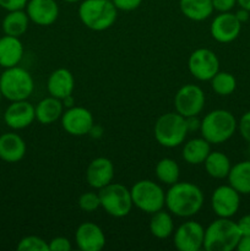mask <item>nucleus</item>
Instances as JSON below:
<instances>
[{"label": "nucleus", "mask_w": 250, "mask_h": 251, "mask_svg": "<svg viewBox=\"0 0 250 251\" xmlns=\"http://www.w3.org/2000/svg\"><path fill=\"white\" fill-rule=\"evenodd\" d=\"M205 228L195 221H188L174 232V245L179 251H199L203 248Z\"/></svg>", "instance_id": "nucleus-11"}, {"label": "nucleus", "mask_w": 250, "mask_h": 251, "mask_svg": "<svg viewBox=\"0 0 250 251\" xmlns=\"http://www.w3.org/2000/svg\"><path fill=\"white\" fill-rule=\"evenodd\" d=\"M47 88L49 95L63 100L64 98L73 95L75 88V78L68 69H56L49 75Z\"/></svg>", "instance_id": "nucleus-19"}, {"label": "nucleus", "mask_w": 250, "mask_h": 251, "mask_svg": "<svg viewBox=\"0 0 250 251\" xmlns=\"http://www.w3.org/2000/svg\"><path fill=\"white\" fill-rule=\"evenodd\" d=\"M49 251H70L73 249L71 242L65 237H56L53 238L48 243Z\"/></svg>", "instance_id": "nucleus-33"}, {"label": "nucleus", "mask_w": 250, "mask_h": 251, "mask_svg": "<svg viewBox=\"0 0 250 251\" xmlns=\"http://www.w3.org/2000/svg\"><path fill=\"white\" fill-rule=\"evenodd\" d=\"M154 172H156L157 179L166 185H173L179 180V176H180L178 163L172 158H162L161 161H158Z\"/></svg>", "instance_id": "nucleus-29"}, {"label": "nucleus", "mask_w": 250, "mask_h": 251, "mask_svg": "<svg viewBox=\"0 0 250 251\" xmlns=\"http://www.w3.org/2000/svg\"><path fill=\"white\" fill-rule=\"evenodd\" d=\"M238 129L234 115L225 109H216L210 112L201 120V136L211 145H220L228 141Z\"/></svg>", "instance_id": "nucleus-4"}, {"label": "nucleus", "mask_w": 250, "mask_h": 251, "mask_svg": "<svg viewBox=\"0 0 250 251\" xmlns=\"http://www.w3.org/2000/svg\"><path fill=\"white\" fill-rule=\"evenodd\" d=\"M25 9L29 21L38 26H50L59 16V6L55 0H28Z\"/></svg>", "instance_id": "nucleus-18"}, {"label": "nucleus", "mask_w": 250, "mask_h": 251, "mask_svg": "<svg viewBox=\"0 0 250 251\" xmlns=\"http://www.w3.org/2000/svg\"><path fill=\"white\" fill-rule=\"evenodd\" d=\"M100 207L109 216L123 218L130 213L132 208L131 193L125 185L119 183H110L100 189Z\"/></svg>", "instance_id": "nucleus-8"}, {"label": "nucleus", "mask_w": 250, "mask_h": 251, "mask_svg": "<svg viewBox=\"0 0 250 251\" xmlns=\"http://www.w3.org/2000/svg\"><path fill=\"white\" fill-rule=\"evenodd\" d=\"M188 68L196 80L211 81L220 71V60L215 51L207 48H199L189 56Z\"/></svg>", "instance_id": "nucleus-10"}, {"label": "nucleus", "mask_w": 250, "mask_h": 251, "mask_svg": "<svg viewBox=\"0 0 250 251\" xmlns=\"http://www.w3.org/2000/svg\"><path fill=\"white\" fill-rule=\"evenodd\" d=\"M64 104L59 98L49 96L39 100L38 104L34 107L36 112V119L43 125H50L59 120L63 115Z\"/></svg>", "instance_id": "nucleus-22"}, {"label": "nucleus", "mask_w": 250, "mask_h": 251, "mask_svg": "<svg viewBox=\"0 0 250 251\" xmlns=\"http://www.w3.org/2000/svg\"><path fill=\"white\" fill-rule=\"evenodd\" d=\"M65 2H70V4H74V2H78V1H82V0H63Z\"/></svg>", "instance_id": "nucleus-43"}, {"label": "nucleus", "mask_w": 250, "mask_h": 251, "mask_svg": "<svg viewBox=\"0 0 250 251\" xmlns=\"http://www.w3.org/2000/svg\"><path fill=\"white\" fill-rule=\"evenodd\" d=\"M211 152V144L203 137H196L186 142L183 147V159L189 164H202Z\"/></svg>", "instance_id": "nucleus-24"}, {"label": "nucleus", "mask_w": 250, "mask_h": 251, "mask_svg": "<svg viewBox=\"0 0 250 251\" xmlns=\"http://www.w3.org/2000/svg\"><path fill=\"white\" fill-rule=\"evenodd\" d=\"M61 126L73 136H85L90 134L95 125L92 113L83 107H70L61 115Z\"/></svg>", "instance_id": "nucleus-12"}, {"label": "nucleus", "mask_w": 250, "mask_h": 251, "mask_svg": "<svg viewBox=\"0 0 250 251\" xmlns=\"http://www.w3.org/2000/svg\"><path fill=\"white\" fill-rule=\"evenodd\" d=\"M27 2H28V0H0V7L6 10V11L24 10Z\"/></svg>", "instance_id": "nucleus-36"}, {"label": "nucleus", "mask_w": 250, "mask_h": 251, "mask_svg": "<svg viewBox=\"0 0 250 251\" xmlns=\"http://www.w3.org/2000/svg\"><path fill=\"white\" fill-rule=\"evenodd\" d=\"M213 10L218 12H229L237 5V0H212Z\"/></svg>", "instance_id": "nucleus-37"}, {"label": "nucleus", "mask_w": 250, "mask_h": 251, "mask_svg": "<svg viewBox=\"0 0 250 251\" xmlns=\"http://www.w3.org/2000/svg\"><path fill=\"white\" fill-rule=\"evenodd\" d=\"M186 119V125H188V130L191 131V130H200L201 122L196 117H189L185 118Z\"/></svg>", "instance_id": "nucleus-40"}, {"label": "nucleus", "mask_w": 250, "mask_h": 251, "mask_svg": "<svg viewBox=\"0 0 250 251\" xmlns=\"http://www.w3.org/2000/svg\"><path fill=\"white\" fill-rule=\"evenodd\" d=\"M118 10L122 11H134L141 5L142 0H112Z\"/></svg>", "instance_id": "nucleus-35"}, {"label": "nucleus", "mask_w": 250, "mask_h": 251, "mask_svg": "<svg viewBox=\"0 0 250 251\" xmlns=\"http://www.w3.org/2000/svg\"><path fill=\"white\" fill-rule=\"evenodd\" d=\"M203 193L189 181H176L166 193V207L176 217H193L203 205Z\"/></svg>", "instance_id": "nucleus-1"}, {"label": "nucleus", "mask_w": 250, "mask_h": 251, "mask_svg": "<svg viewBox=\"0 0 250 251\" xmlns=\"http://www.w3.org/2000/svg\"><path fill=\"white\" fill-rule=\"evenodd\" d=\"M1 97H2V95H1V91H0V100H1Z\"/></svg>", "instance_id": "nucleus-44"}, {"label": "nucleus", "mask_w": 250, "mask_h": 251, "mask_svg": "<svg viewBox=\"0 0 250 251\" xmlns=\"http://www.w3.org/2000/svg\"><path fill=\"white\" fill-rule=\"evenodd\" d=\"M19 251H49L48 243L37 235H28L22 238L17 244Z\"/></svg>", "instance_id": "nucleus-31"}, {"label": "nucleus", "mask_w": 250, "mask_h": 251, "mask_svg": "<svg viewBox=\"0 0 250 251\" xmlns=\"http://www.w3.org/2000/svg\"><path fill=\"white\" fill-rule=\"evenodd\" d=\"M238 251H250V235H242L237 245Z\"/></svg>", "instance_id": "nucleus-39"}, {"label": "nucleus", "mask_w": 250, "mask_h": 251, "mask_svg": "<svg viewBox=\"0 0 250 251\" xmlns=\"http://www.w3.org/2000/svg\"><path fill=\"white\" fill-rule=\"evenodd\" d=\"M242 31V22L233 12H220L211 24V36L218 43H230L235 41Z\"/></svg>", "instance_id": "nucleus-14"}, {"label": "nucleus", "mask_w": 250, "mask_h": 251, "mask_svg": "<svg viewBox=\"0 0 250 251\" xmlns=\"http://www.w3.org/2000/svg\"><path fill=\"white\" fill-rule=\"evenodd\" d=\"M211 87L218 96H229L237 88V80L234 76L225 71H218L211 78Z\"/></svg>", "instance_id": "nucleus-30"}, {"label": "nucleus", "mask_w": 250, "mask_h": 251, "mask_svg": "<svg viewBox=\"0 0 250 251\" xmlns=\"http://www.w3.org/2000/svg\"><path fill=\"white\" fill-rule=\"evenodd\" d=\"M76 245L82 251H100L105 245V235L100 226L92 222H83L75 233Z\"/></svg>", "instance_id": "nucleus-17"}, {"label": "nucleus", "mask_w": 250, "mask_h": 251, "mask_svg": "<svg viewBox=\"0 0 250 251\" xmlns=\"http://www.w3.org/2000/svg\"><path fill=\"white\" fill-rule=\"evenodd\" d=\"M36 120L34 105L28 100H15L4 113L5 124L12 130H22L28 127Z\"/></svg>", "instance_id": "nucleus-15"}, {"label": "nucleus", "mask_w": 250, "mask_h": 251, "mask_svg": "<svg viewBox=\"0 0 250 251\" xmlns=\"http://www.w3.org/2000/svg\"><path fill=\"white\" fill-rule=\"evenodd\" d=\"M228 181L240 195H250V161L234 164L228 174Z\"/></svg>", "instance_id": "nucleus-26"}, {"label": "nucleus", "mask_w": 250, "mask_h": 251, "mask_svg": "<svg viewBox=\"0 0 250 251\" xmlns=\"http://www.w3.org/2000/svg\"><path fill=\"white\" fill-rule=\"evenodd\" d=\"M238 130L243 139L250 144V110L242 115L239 123H238Z\"/></svg>", "instance_id": "nucleus-34"}, {"label": "nucleus", "mask_w": 250, "mask_h": 251, "mask_svg": "<svg viewBox=\"0 0 250 251\" xmlns=\"http://www.w3.org/2000/svg\"><path fill=\"white\" fill-rule=\"evenodd\" d=\"M114 178V164L109 158L97 157L86 169V180L93 189H102L110 184Z\"/></svg>", "instance_id": "nucleus-16"}, {"label": "nucleus", "mask_w": 250, "mask_h": 251, "mask_svg": "<svg viewBox=\"0 0 250 251\" xmlns=\"http://www.w3.org/2000/svg\"><path fill=\"white\" fill-rule=\"evenodd\" d=\"M237 4L243 9L250 11V0H237Z\"/></svg>", "instance_id": "nucleus-42"}, {"label": "nucleus", "mask_w": 250, "mask_h": 251, "mask_svg": "<svg viewBox=\"0 0 250 251\" xmlns=\"http://www.w3.org/2000/svg\"><path fill=\"white\" fill-rule=\"evenodd\" d=\"M186 119L179 113H166L157 119L153 127L154 139L161 146L174 149L180 146L188 135Z\"/></svg>", "instance_id": "nucleus-6"}, {"label": "nucleus", "mask_w": 250, "mask_h": 251, "mask_svg": "<svg viewBox=\"0 0 250 251\" xmlns=\"http://www.w3.org/2000/svg\"><path fill=\"white\" fill-rule=\"evenodd\" d=\"M242 234L237 222L218 217L205 229L203 249L206 251H232L237 249Z\"/></svg>", "instance_id": "nucleus-2"}, {"label": "nucleus", "mask_w": 250, "mask_h": 251, "mask_svg": "<svg viewBox=\"0 0 250 251\" xmlns=\"http://www.w3.org/2000/svg\"><path fill=\"white\" fill-rule=\"evenodd\" d=\"M249 153H250V144H249Z\"/></svg>", "instance_id": "nucleus-45"}, {"label": "nucleus", "mask_w": 250, "mask_h": 251, "mask_svg": "<svg viewBox=\"0 0 250 251\" xmlns=\"http://www.w3.org/2000/svg\"><path fill=\"white\" fill-rule=\"evenodd\" d=\"M24 56V46L19 37L2 36L0 38V66L4 69L17 66Z\"/></svg>", "instance_id": "nucleus-21"}, {"label": "nucleus", "mask_w": 250, "mask_h": 251, "mask_svg": "<svg viewBox=\"0 0 250 251\" xmlns=\"http://www.w3.org/2000/svg\"><path fill=\"white\" fill-rule=\"evenodd\" d=\"M29 17L26 11L24 10H14V11H7L5 17L2 19L1 27L5 34L12 37H21L26 33L28 28Z\"/></svg>", "instance_id": "nucleus-25"}, {"label": "nucleus", "mask_w": 250, "mask_h": 251, "mask_svg": "<svg viewBox=\"0 0 250 251\" xmlns=\"http://www.w3.org/2000/svg\"><path fill=\"white\" fill-rule=\"evenodd\" d=\"M211 206L217 217H233L239 210L240 194L230 185L218 186L211 196Z\"/></svg>", "instance_id": "nucleus-13"}, {"label": "nucleus", "mask_w": 250, "mask_h": 251, "mask_svg": "<svg viewBox=\"0 0 250 251\" xmlns=\"http://www.w3.org/2000/svg\"><path fill=\"white\" fill-rule=\"evenodd\" d=\"M249 15H250V11L243 9V7H240V9L235 12V16H237V19L239 20L242 24H244V22H247L248 20H249Z\"/></svg>", "instance_id": "nucleus-41"}, {"label": "nucleus", "mask_w": 250, "mask_h": 251, "mask_svg": "<svg viewBox=\"0 0 250 251\" xmlns=\"http://www.w3.org/2000/svg\"><path fill=\"white\" fill-rule=\"evenodd\" d=\"M179 9L186 19L200 22L213 12L212 0H179Z\"/></svg>", "instance_id": "nucleus-23"}, {"label": "nucleus", "mask_w": 250, "mask_h": 251, "mask_svg": "<svg viewBox=\"0 0 250 251\" xmlns=\"http://www.w3.org/2000/svg\"><path fill=\"white\" fill-rule=\"evenodd\" d=\"M26 142L15 132L0 135V159L7 163H16L26 154Z\"/></svg>", "instance_id": "nucleus-20"}, {"label": "nucleus", "mask_w": 250, "mask_h": 251, "mask_svg": "<svg viewBox=\"0 0 250 251\" xmlns=\"http://www.w3.org/2000/svg\"><path fill=\"white\" fill-rule=\"evenodd\" d=\"M118 9L112 0H82L78 17L83 26L92 31H105L117 21Z\"/></svg>", "instance_id": "nucleus-3"}, {"label": "nucleus", "mask_w": 250, "mask_h": 251, "mask_svg": "<svg viewBox=\"0 0 250 251\" xmlns=\"http://www.w3.org/2000/svg\"><path fill=\"white\" fill-rule=\"evenodd\" d=\"M130 193H131L132 205L142 212L152 215L157 211L163 210L166 206V193L163 189L149 179L135 183L130 189Z\"/></svg>", "instance_id": "nucleus-7"}, {"label": "nucleus", "mask_w": 250, "mask_h": 251, "mask_svg": "<svg viewBox=\"0 0 250 251\" xmlns=\"http://www.w3.org/2000/svg\"><path fill=\"white\" fill-rule=\"evenodd\" d=\"M33 90L34 82L31 74L19 65L5 69L0 75V91L2 97L10 102L28 100Z\"/></svg>", "instance_id": "nucleus-5"}, {"label": "nucleus", "mask_w": 250, "mask_h": 251, "mask_svg": "<svg viewBox=\"0 0 250 251\" xmlns=\"http://www.w3.org/2000/svg\"><path fill=\"white\" fill-rule=\"evenodd\" d=\"M205 93L199 86L188 83L181 86L174 97L175 112L184 118L198 117L205 105Z\"/></svg>", "instance_id": "nucleus-9"}, {"label": "nucleus", "mask_w": 250, "mask_h": 251, "mask_svg": "<svg viewBox=\"0 0 250 251\" xmlns=\"http://www.w3.org/2000/svg\"><path fill=\"white\" fill-rule=\"evenodd\" d=\"M242 235H250V215H245L237 222Z\"/></svg>", "instance_id": "nucleus-38"}, {"label": "nucleus", "mask_w": 250, "mask_h": 251, "mask_svg": "<svg viewBox=\"0 0 250 251\" xmlns=\"http://www.w3.org/2000/svg\"><path fill=\"white\" fill-rule=\"evenodd\" d=\"M206 172L211 178L225 179L229 174L232 164L227 154L220 151H211L203 162Z\"/></svg>", "instance_id": "nucleus-27"}, {"label": "nucleus", "mask_w": 250, "mask_h": 251, "mask_svg": "<svg viewBox=\"0 0 250 251\" xmlns=\"http://www.w3.org/2000/svg\"><path fill=\"white\" fill-rule=\"evenodd\" d=\"M78 207L82 211H85V212H93V211L98 210L100 207V195L93 193V191L83 193L78 198Z\"/></svg>", "instance_id": "nucleus-32"}, {"label": "nucleus", "mask_w": 250, "mask_h": 251, "mask_svg": "<svg viewBox=\"0 0 250 251\" xmlns=\"http://www.w3.org/2000/svg\"><path fill=\"white\" fill-rule=\"evenodd\" d=\"M150 232L158 239H167L174 233V222L171 213L164 210H159L152 213L150 221Z\"/></svg>", "instance_id": "nucleus-28"}]
</instances>
